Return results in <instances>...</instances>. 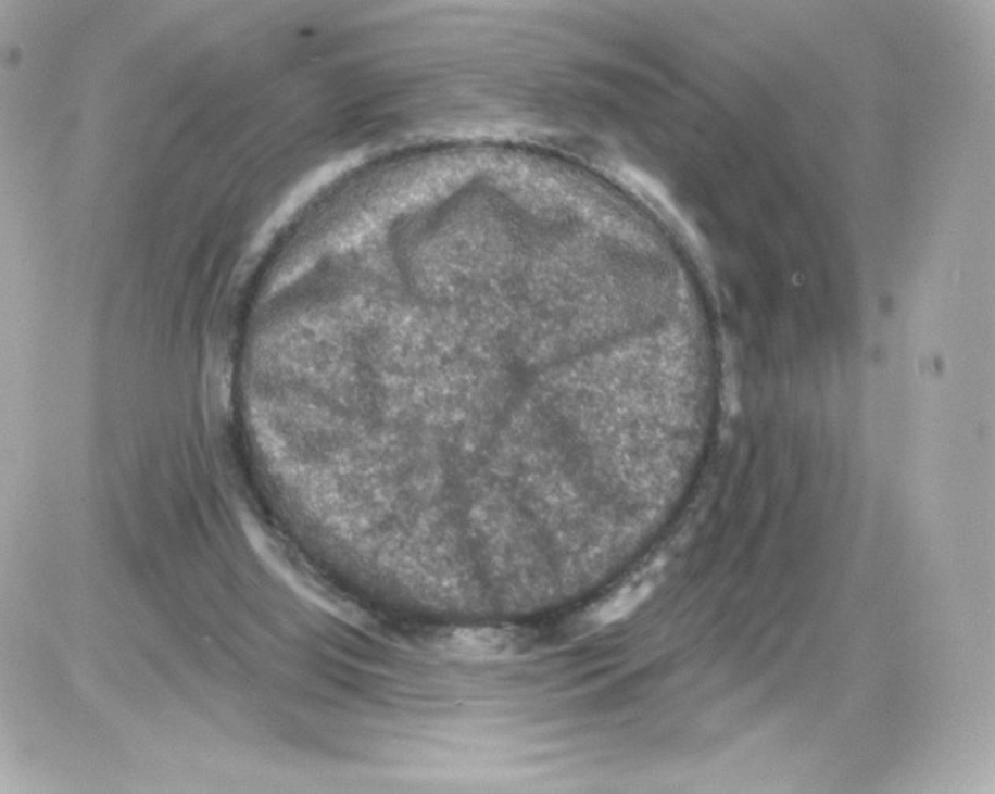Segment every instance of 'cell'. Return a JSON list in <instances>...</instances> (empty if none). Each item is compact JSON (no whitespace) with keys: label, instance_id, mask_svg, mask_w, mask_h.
<instances>
[{"label":"cell","instance_id":"obj_1","mask_svg":"<svg viewBox=\"0 0 995 794\" xmlns=\"http://www.w3.org/2000/svg\"><path fill=\"white\" fill-rule=\"evenodd\" d=\"M651 588H653V582H646V580H640L638 583H630V585L624 587L615 596L592 608L588 622L594 628H605L612 622L621 620L643 603L644 597L650 594Z\"/></svg>","mask_w":995,"mask_h":794}]
</instances>
